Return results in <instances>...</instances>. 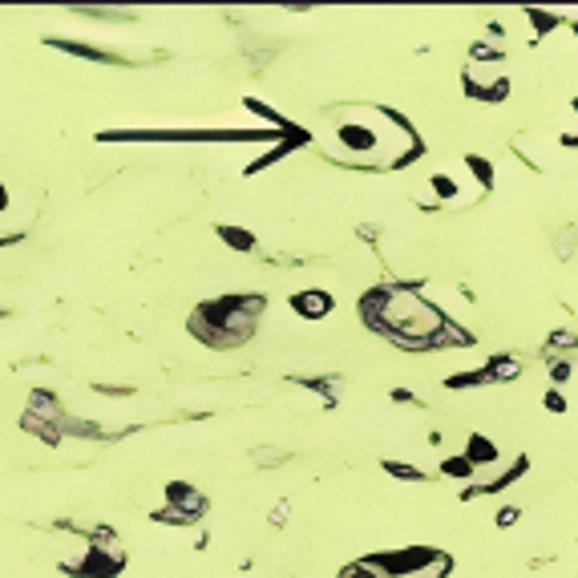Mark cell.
<instances>
[{
	"mask_svg": "<svg viewBox=\"0 0 578 578\" xmlns=\"http://www.w3.org/2000/svg\"><path fill=\"white\" fill-rule=\"evenodd\" d=\"M324 150L336 162L348 166H368V170H384V166H405L413 154H421V138L413 134V126H405L397 114L376 110V106H348L340 110L328 130H324Z\"/></svg>",
	"mask_w": 578,
	"mask_h": 578,
	"instance_id": "obj_1",
	"label": "cell"
},
{
	"mask_svg": "<svg viewBox=\"0 0 578 578\" xmlns=\"http://www.w3.org/2000/svg\"><path fill=\"white\" fill-rule=\"evenodd\" d=\"M360 316L405 352H437V336L449 324V316L413 287H372L360 304Z\"/></svg>",
	"mask_w": 578,
	"mask_h": 578,
	"instance_id": "obj_2",
	"label": "cell"
},
{
	"mask_svg": "<svg viewBox=\"0 0 578 578\" xmlns=\"http://www.w3.org/2000/svg\"><path fill=\"white\" fill-rule=\"evenodd\" d=\"M506 57H494V61H469L461 81H465V93L469 98H486V102H502L506 89H510V73L502 65Z\"/></svg>",
	"mask_w": 578,
	"mask_h": 578,
	"instance_id": "obj_3",
	"label": "cell"
},
{
	"mask_svg": "<svg viewBox=\"0 0 578 578\" xmlns=\"http://www.w3.org/2000/svg\"><path fill=\"white\" fill-rule=\"evenodd\" d=\"M292 312H296L300 320H324V316L332 312V296L320 292V287H304V292L292 296Z\"/></svg>",
	"mask_w": 578,
	"mask_h": 578,
	"instance_id": "obj_4",
	"label": "cell"
},
{
	"mask_svg": "<svg viewBox=\"0 0 578 578\" xmlns=\"http://www.w3.org/2000/svg\"><path fill=\"white\" fill-rule=\"evenodd\" d=\"M477 469H490V465H498L502 461V453H498V445L490 441V437H481V433H473L469 441H465V449H461Z\"/></svg>",
	"mask_w": 578,
	"mask_h": 578,
	"instance_id": "obj_5",
	"label": "cell"
},
{
	"mask_svg": "<svg viewBox=\"0 0 578 578\" xmlns=\"http://www.w3.org/2000/svg\"><path fill=\"white\" fill-rule=\"evenodd\" d=\"M522 372V364L514 360V356H494L490 364H486V380L490 384H506V380H514Z\"/></svg>",
	"mask_w": 578,
	"mask_h": 578,
	"instance_id": "obj_6",
	"label": "cell"
},
{
	"mask_svg": "<svg viewBox=\"0 0 578 578\" xmlns=\"http://www.w3.org/2000/svg\"><path fill=\"white\" fill-rule=\"evenodd\" d=\"M441 473H445V477H453V481H469V477L477 473V465H473L465 453H457V457H445Z\"/></svg>",
	"mask_w": 578,
	"mask_h": 578,
	"instance_id": "obj_7",
	"label": "cell"
},
{
	"mask_svg": "<svg viewBox=\"0 0 578 578\" xmlns=\"http://www.w3.org/2000/svg\"><path fill=\"white\" fill-rule=\"evenodd\" d=\"M384 469H389L393 477H405V481H425V473L417 465H401V461H384Z\"/></svg>",
	"mask_w": 578,
	"mask_h": 578,
	"instance_id": "obj_8",
	"label": "cell"
},
{
	"mask_svg": "<svg viewBox=\"0 0 578 578\" xmlns=\"http://www.w3.org/2000/svg\"><path fill=\"white\" fill-rule=\"evenodd\" d=\"M518 522V506H502L498 510V526H514Z\"/></svg>",
	"mask_w": 578,
	"mask_h": 578,
	"instance_id": "obj_9",
	"label": "cell"
},
{
	"mask_svg": "<svg viewBox=\"0 0 578 578\" xmlns=\"http://www.w3.org/2000/svg\"><path fill=\"white\" fill-rule=\"evenodd\" d=\"M0 211H5V190H0Z\"/></svg>",
	"mask_w": 578,
	"mask_h": 578,
	"instance_id": "obj_10",
	"label": "cell"
}]
</instances>
